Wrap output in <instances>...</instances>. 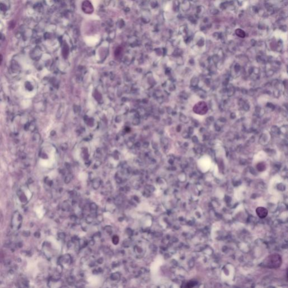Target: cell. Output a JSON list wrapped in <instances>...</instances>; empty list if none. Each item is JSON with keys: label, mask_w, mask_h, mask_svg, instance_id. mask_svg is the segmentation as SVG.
I'll return each mask as SVG.
<instances>
[{"label": "cell", "mask_w": 288, "mask_h": 288, "mask_svg": "<svg viewBox=\"0 0 288 288\" xmlns=\"http://www.w3.org/2000/svg\"><path fill=\"white\" fill-rule=\"evenodd\" d=\"M282 264L281 257L278 254H273L267 257L262 265L268 268H278Z\"/></svg>", "instance_id": "obj_1"}, {"label": "cell", "mask_w": 288, "mask_h": 288, "mask_svg": "<svg viewBox=\"0 0 288 288\" xmlns=\"http://www.w3.org/2000/svg\"><path fill=\"white\" fill-rule=\"evenodd\" d=\"M85 41L88 46H95L99 41V37L98 36H89L85 38Z\"/></svg>", "instance_id": "obj_2"}, {"label": "cell", "mask_w": 288, "mask_h": 288, "mask_svg": "<svg viewBox=\"0 0 288 288\" xmlns=\"http://www.w3.org/2000/svg\"><path fill=\"white\" fill-rule=\"evenodd\" d=\"M256 213L260 219H265L268 214V211L266 208L259 207L256 209Z\"/></svg>", "instance_id": "obj_3"}, {"label": "cell", "mask_w": 288, "mask_h": 288, "mask_svg": "<svg viewBox=\"0 0 288 288\" xmlns=\"http://www.w3.org/2000/svg\"><path fill=\"white\" fill-rule=\"evenodd\" d=\"M197 282L195 281H190L187 282L186 283V284L184 286V287H186V288H192V287H195L197 284Z\"/></svg>", "instance_id": "obj_4"}]
</instances>
